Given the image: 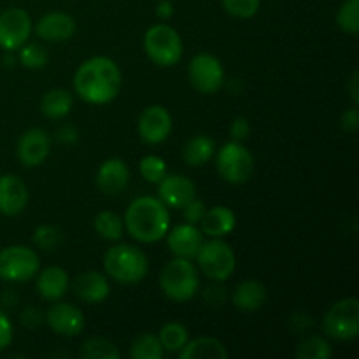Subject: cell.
<instances>
[{
	"instance_id": "30bf717a",
	"label": "cell",
	"mask_w": 359,
	"mask_h": 359,
	"mask_svg": "<svg viewBox=\"0 0 359 359\" xmlns=\"http://www.w3.org/2000/svg\"><path fill=\"white\" fill-rule=\"evenodd\" d=\"M188 76L193 88L203 95L219 91L224 84V69L219 60L209 53H200L189 62Z\"/></svg>"
},
{
	"instance_id": "cb8c5ba5",
	"label": "cell",
	"mask_w": 359,
	"mask_h": 359,
	"mask_svg": "<svg viewBox=\"0 0 359 359\" xmlns=\"http://www.w3.org/2000/svg\"><path fill=\"white\" fill-rule=\"evenodd\" d=\"M181 359H226L228 351L223 342L212 337H200V339L186 342V346L179 351Z\"/></svg>"
},
{
	"instance_id": "ba28073f",
	"label": "cell",
	"mask_w": 359,
	"mask_h": 359,
	"mask_svg": "<svg viewBox=\"0 0 359 359\" xmlns=\"http://www.w3.org/2000/svg\"><path fill=\"white\" fill-rule=\"evenodd\" d=\"M323 330L328 337L349 342L359 335V300L344 298L333 304L323 318Z\"/></svg>"
},
{
	"instance_id": "4fadbf2b",
	"label": "cell",
	"mask_w": 359,
	"mask_h": 359,
	"mask_svg": "<svg viewBox=\"0 0 359 359\" xmlns=\"http://www.w3.org/2000/svg\"><path fill=\"white\" fill-rule=\"evenodd\" d=\"M46 321L49 328L60 337H77L84 330V316L79 311V307L72 304H58L51 305L49 311L46 312Z\"/></svg>"
},
{
	"instance_id": "9c48e42d",
	"label": "cell",
	"mask_w": 359,
	"mask_h": 359,
	"mask_svg": "<svg viewBox=\"0 0 359 359\" xmlns=\"http://www.w3.org/2000/svg\"><path fill=\"white\" fill-rule=\"evenodd\" d=\"M41 269L39 255L27 245H9L0 251V279L7 283H27Z\"/></svg>"
},
{
	"instance_id": "4316f807",
	"label": "cell",
	"mask_w": 359,
	"mask_h": 359,
	"mask_svg": "<svg viewBox=\"0 0 359 359\" xmlns=\"http://www.w3.org/2000/svg\"><path fill=\"white\" fill-rule=\"evenodd\" d=\"M95 231L98 233V237L104 238L109 242H118L123 237V221L121 217L116 212L111 210H104V212L97 214L93 221Z\"/></svg>"
},
{
	"instance_id": "5b68a950",
	"label": "cell",
	"mask_w": 359,
	"mask_h": 359,
	"mask_svg": "<svg viewBox=\"0 0 359 359\" xmlns=\"http://www.w3.org/2000/svg\"><path fill=\"white\" fill-rule=\"evenodd\" d=\"M144 51L156 65L172 67L181 62L184 46L177 30L160 23L153 25L144 35Z\"/></svg>"
},
{
	"instance_id": "7a4b0ae2",
	"label": "cell",
	"mask_w": 359,
	"mask_h": 359,
	"mask_svg": "<svg viewBox=\"0 0 359 359\" xmlns=\"http://www.w3.org/2000/svg\"><path fill=\"white\" fill-rule=\"evenodd\" d=\"M125 226L140 244L160 242L170 228L168 207L154 196H139L126 209Z\"/></svg>"
},
{
	"instance_id": "83f0119b",
	"label": "cell",
	"mask_w": 359,
	"mask_h": 359,
	"mask_svg": "<svg viewBox=\"0 0 359 359\" xmlns=\"http://www.w3.org/2000/svg\"><path fill=\"white\" fill-rule=\"evenodd\" d=\"M158 339H160L163 351L179 353L188 342V330L181 323H167L165 326H161Z\"/></svg>"
},
{
	"instance_id": "ab89813d",
	"label": "cell",
	"mask_w": 359,
	"mask_h": 359,
	"mask_svg": "<svg viewBox=\"0 0 359 359\" xmlns=\"http://www.w3.org/2000/svg\"><path fill=\"white\" fill-rule=\"evenodd\" d=\"M340 125H342L344 132H356L359 126V111L356 107L349 109L340 118Z\"/></svg>"
},
{
	"instance_id": "b9f144b4",
	"label": "cell",
	"mask_w": 359,
	"mask_h": 359,
	"mask_svg": "<svg viewBox=\"0 0 359 359\" xmlns=\"http://www.w3.org/2000/svg\"><path fill=\"white\" fill-rule=\"evenodd\" d=\"M56 139H58L60 142L74 144L77 139H79V133H77V130L74 128V126L65 125V126H62L58 132H56Z\"/></svg>"
},
{
	"instance_id": "f35d334b",
	"label": "cell",
	"mask_w": 359,
	"mask_h": 359,
	"mask_svg": "<svg viewBox=\"0 0 359 359\" xmlns=\"http://www.w3.org/2000/svg\"><path fill=\"white\" fill-rule=\"evenodd\" d=\"M13 337H14L13 323H11V319L0 311V351L7 349V347L11 346Z\"/></svg>"
},
{
	"instance_id": "ac0fdd59",
	"label": "cell",
	"mask_w": 359,
	"mask_h": 359,
	"mask_svg": "<svg viewBox=\"0 0 359 359\" xmlns=\"http://www.w3.org/2000/svg\"><path fill=\"white\" fill-rule=\"evenodd\" d=\"M128 181V165L123 160H119V158H109V160H105L97 172V186L104 195H119V193H123L126 189Z\"/></svg>"
},
{
	"instance_id": "d6986e66",
	"label": "cell",
	"mask_w": 359,
	"mask_h": 359,
	"mask_svg": "<svg viewBox=\"0 0 359 359\" xmlns=\"http://www.w3.org/2000/svg\"><path fill=\"white\" fill-rule=\"evenodd\" d=\"M74 294L86 304H102L111 293V286L104 273L83 272L72 283Z\"/></svg>"
},
{
	"instance_id": "d590c367",
	"label": "cell",
	"mask_w": 359,
	"mask_h": 359,
	"mask_svg": "<svg viewBox=\"0 0 359 359\" xmlns=\"http://www.w3.org/2000/svg\"><path fill=\"white\" fill-rule=\"evenodd\" d=\"M221 2H223L224 11L238 20H249L256 16L262 6V0H221Z\"/></svg>"
},
{
	"instance_id": "ee69618b",
	"label": "cell",
	"mask_w": 359,
	"mask_h": 359,
	"mask_svg": "<svg viewBox=\"0 0 359 359\" xmlns=\"http://www.w3.org/2000/svg\"><path fill=\"white\" fill-rule=\"evenodd\" d=\"M347 90H349V95L351 98H353L354 105L359 104V72L358 70H354L353 74H351V79L349 83H347Z\"/></svg>"
},
{
	"instance_id": "e0dca14e",
	"label": "cell",
	"mask_w": 359,
	"mask_h": 359,
	"mask_svg": "<svg viewBox=\"0 0 359 359\" xmlns=\"http://www.w3.org/2000/svg\"><path fill=\"white\" fill-rule=\"evenodd\" d=\"M28 203V188L18 175H0V212L4 216H18Z\"/></svg>"
},
{
	"instance_id": "d4e9b609",
	"label": "cell",
	"mask_w": 359,
	"mask_h": 359,
	"mask_svg": "<svg viewBox=\"0 0 359 359\" xmlns=\"http://www.w3.org/2000/svg\"><path fill=\"white\" fill-rule=\"evenodd\" d=\"M216 153V142L207 135H196L186 142L182 158L189 167H202Z\"/></svg>"
},
{
	"instance_id": "484cf974",
	"label": "cell",
	"mask_w": 359,
	"mask_h": 359,
	"mask_svg": "<svg viewBox=\"0 0 359 359\" xmlns=\"http://www.w3.org/2000/svg\"><path fill=\"white\" fill-rule=\"evenodd\" d=\"M72 95L67 90L56 88V90L48 91L42 97L41 111L48 119H62L69 114L70 109H72Z\"/></svg>"
},
{
	"instance_id": "74e56055",
	"label": "cell",
	"mask_w": 359,
	"mask_h": 359,
	"mask_svg": "<svg viewBox=\"0 0 359 359\" xmlns=\"http://www.w3.org/2000/svg\"><path fill=\"white\" fill-rule=\"evenodd\" d=\"M249 133H251V126L245 118H235L230 125V135L231 139L237 140V142H244L245 139H249Z\"/></svg>"
},
{
	"instance_id": "277c9868",
	"label": "cell",
	"mask_w": 359,
	"mask_h": 359,
	"mask_svg": "<svg viewBox=\"0 0 359 359\" xmlns=\"http://www.w3.org/2000/svg\"><path fill=\"white\" fill-rule=\"evenodd\" d=\"M200 279L191 259L174 258L163 266L160 273V287L172 302H188L198 291Z\"/></svg>"
},
{
	"instance_id": "603a6c76",
	"label": "cell",
	"mask_w": 359,
	"mask_h": 359,
	"mask_svg": "<svg viewBox=\"0 0 359 359\" xmlns=\"http://www.w3.org/2000/svg\"><path fill=\"white\" fill-rule=\"evenodd\" d=\"M233 305L242 312H255L266 302V290L259 280H244L233 291Z\"/></svg>"
},
{
	"instance_id": "8fae6325",
	"label": "cell",
	"mask_w": 359,
	"mask_h": 359,
	"mask_svg": "<svg viewBox=\"0 0 359 359\" xmlns=\"http://www.w3.org/2000/svg\"><path fill=\"white\" fill-rule=\"evenodd\" d=\"M32 32L30 14L20 7H9L0 13V48L16 51L28 41Z\"/></svg>"
},
{
	"instance_id": "7402d4cb",
	"label": "cell",
	"mask_w": 359,
	"mask_h": 359,
	"mask_svg": "<svg viewBox=\"0 0 359 359\" xmlns=\"http://www.w3.org/2000/svg\"><path fill=\"white\" fill-rule=\"evenodd\" d=\"M37 291L44 300L56 302L69 291V273L62 266H49L39 273Z\"/></svg>"
},
{
	"instance_id": "836d02e7",
	"label": "cell",
	"mask_w": 359,
	"mask_h": 359,
	"mask_svg": "<svg viewBox=\"0 0 359 359\" xmlns=\"http://www.w3.org/2000/svg\"><path fill=\"white\" fill-rule=\"evenodd\" d=\"M63 233L60 228L53 226V224H41L35 228L34 231V244L37 248L44 249V251H55L62 245Z\"/></svg>"
},
{
	"instance_id": "f1b7e54d",
	"label": "cell",
	"mask_w": 359,
	"mask_h": 359,
	"mask_svg": "<svg viewBox=\"0 0 359 359\" xmlns=\"http://www.w3.org/2000/svg\"><path fill=\"white\" fill-rule=\"evenodd\" d=\"M79 356L83 359H118L119 351L111 340L95 337L81 346Z\"/></svg>"
},
{
	"instance_id": "d6a6232c",
	"label": "cell",
	"mask_w": 359,
	"mask_h": 359,
	"mask_svg": "<svg viewBox=\"0 0 359 359\" xmlns=\"http://www.w3.org/2000/svg\"><path fill=\"white\" fill-rule=\"evenodd\" d=\"M20 62L21 65L27 67V69H44L49 62V53L48 49L42 44H27L20 48Z\"/></svg>"
},
{
	"instance_id": "1f68e13d",
	"label": "cell",
	"mask_w": 359,
	"mask_h": 359,
	"mask_svg": "<svg viewBox=\"0 0 359 359\" xmlns=\"http://www.w3.org/2000/svg\"><path fill=\"white\" fill-rule=\"evenodd\" d=\"M332 354V346L323 337H309L297 349L298 359H328Z\"/></svg>"
},
{
	"instance_id": "8d00e7d4",
	"label": "cell",
	"mask_w": 359,
	"mask_h": 359,
	"mask_svg": "<svg viewBox=\"0 0 359 359\" xmlns=\"http://www.w3.org/2000/svg\"><path fill=\"white\" fill-rule=\"evenodd\" d=\"M205 203L202 202V200H198L195 196V198L191 200L189 203H186L184 207H182V216H184L186 223L189 224H198L200 221H202L203 214H205Z\"/></svg>"
},
{
	"instance_id": "7bdbcfd3",
	"label": "cell",
	"mask_w": 359,
	"mask_h": 359,
	"mask_svg": "<svg viewBox=\"0 0 359 359\" xmlns=\"http://www.w3.org/2000/svg\"><path fill=\"white\" fill-rule=\"evenodd\" d=\"M156 16L163 21L170 20L174 16V6H172L170 0H160L156 7Z\"/></svg>"
},
{
	"instance_id": "4dcf8cb0",
	"label": "cell",
	"mask_w": 359,
	"mask_h": 359,
	"mask_svg": "<svg viewBox=\"0 0 359 359\" xmlns=\"http://www.w3.org/2000/svg\"><path fill=\"white\" fill-rule=\"evenodd\" d=\"M337 25L349 35L359 32V0H346L337 13Z\"/></svg>"
},
{
	"instance_id": "6da1fadb",
	"label": "cell",
	"mask_w": 359,
	"mask_h": 359,
	"mask_svg": "<svg viewBox=\"0 0 359 359\" xmlns=\"http://www.w3.org/2000/svg\"><path fill=\"white\" fill-rule=\"evenodd\" d=\"M121 69L107 56L86 60L74 74V90L84 102L104 105L114 100L121 90Z\"/></svg>"
},
{
	"instance_id": "52a82bcc",
	"label": "cell",
	"mask_w": 359,
	"mask_h": 359,
	"mask_svg": "<svg viewBox=\"0 0 359 359\" xmlns=\"http://www.w3.org/2000/svg\"><path fill=\"white\" fill-rule=\"evenodd\" d=\"M196 262H198L203 276L216 283H223L228 277L233 276L235 266H237V256L226 242H223L221 238H212L209 242H203L196 255Z\"/></svg>"
},
{
	"instance_id": "3957f363",
	"label": "cell",
	"mask_w": 359,
	"mask_h": 359,
	"mask_svg": "<svg viewBox=\"0 0 359 359\" xmlns=\"http://www.w3.org/2000/svg\"><path fill=\"white\" fill-rule=\"evenodd\" d=\"M104 270L119 284H137L147 276L149 262L139 248L116 244L104 256Z\"/></svg>"
},
{
	"instance_id": "ffe728a7",
	"label": "cell",
	"mask_w": 359,
	"mask_h": 359,
	"mask_svg": "<svg viewBox=\"0 0 359 359\" xmlns=\"http://www.w3.org/2000/svg\"><path fill=\"white\" fill-rule=\"evenodd\" d=\"M35 32L46 42H65L76 34V21L65 13H49L39 20Z\"/></svg>"
},
{
	"instance_id": "44dd1931",
	"label": "cell",
	"mask_w": 359,
	"mask_h": 359,
	"mask_svg": "<svg viewBox=\"0 0 359 359\" xmlns=\"http://www.w3.org/2000/svg\"><path fill=\"white\" fill-rule=\"evenodd\" d=\"M237 226V216L230 207L216 205L205 210L202 221H200V231L210 238L226 237L228 233Z\"/></svg>"
},
{
	"instance_id": "f546056e",
	"label": "cell",
	"mask_w": 359,
	"mask_h": 359,
	"mask_svg": "<svg viewBox=\"0 0 359 359\" xmlns=\"http://www.w3.org/2000/svg\"><path fill=\"white\" fill-rule=\"evenodd\" d=\"M161 356H163V347L160 339L151 333L140 335L130 347V358L133 359H160Z\"/></svg>"
},
{
	"instance_id": "e575fe53",
	"label": "cell",
	"mask_w": 359,
	"mask_h": 359,
	"mask_svg": "<svg viewBox=\"0 0 359 359\" xmlns=\"http://www.w3.org/2000/svg\"><path fill=\"white\" fill-rule=\"evenodd\" d=\"M139 170L147 182H160L167 175V163L156 154H147L140 160Z\"/></svg>"
},
{
	"instance_id": "7c38bea8",
	"label": "cell",
	"mask_w": 359,
	"mask_h": 359,
	"mask_svg": "<svg viewBox=\"0 0 359 359\" xmlns=\"http://www.w3.org/2000/svg\"><path fill=\"white\" fill-rule=\"evenodd\" d=\"M140 139L146 144H161L168 139L172 132V116L163 105H149L139 116Z\"/></svg>"
},
{
	"instance_id": "2e32d148",
	"label": "cell",
	"mask_w": 359,
	"mask_h": 359,
	"mask_svg": "<svg viewBox=\"0 0 359 359\" xmlns=\"http://www.w3.org/2000/svg\"><path fill=\"white\" fill-rule=\"evenodd\" d=\"M158 184V196L172 209H182L196 196L195 182L186 175H165Z\"/></svg>"
},
{
	"instance_id": "8992f818",
	"label": "cell",
	"mask_w": 359,
	"mask_h": 359,
	"mask_svg": "<svg viewBox=\"0 0 359 359\" xmlns=\"http://www.w3.org/2000/svg\"><path fill=\"white\" fill-rule=\"evenodd\" d=\"M216 167L221 177L230 184H244L255 170V158L242 142H226L216 156Z\"/></svg>"
},
{
	"instance_id": "9a60e30c",
	"label": "cell",
	"mask_w": 359,
	"mask_h": 359,
	"mask_svg": "<svg viewBox=\"0 0 359 359\" xmlns=\"http://www.w3.org/2000/svg\"><path fill=\"white\" fill-rule=\"evenodd\" d=\"M165 237H167V244L175 258H196V255H198L200 248L203 244V233L200 231V228L189 223L172 228L170 231H167Z\"/></svg>"
},
{
	"instance_id": "5bb4252c",
	"label": "cell",
	"mask_w": 359,
	"mask_h": 359,
	"mask_svg": "<svg viewBox=\"0 0 359 359\" xmlns=\"http://www.w3.org/2000/svg\"><path fill=\"white\" fill-rule=\"evenodd\" d=\"M51 153V139L42 128H32L18 140L16 154L25 167H39Z\"/></svg>"
},
{
	"instance_id": "60d3db41",
	"label": "cell",
	"mask_w": 359,
	"mask_h": 359,
	"mask_svg": "<svg viewBox=\"0 0 359 359\" xmlns=\"http://www.w3.org/2000/svg\"><path fill=\"white\" fill-rule=\"evenodd\" d=\"M42 318H44V316H42L41 311L35 307H27L21 312V323H23L25 326H28V328H35V326L41 325Z\"/></svg>"
}]
</instances>
